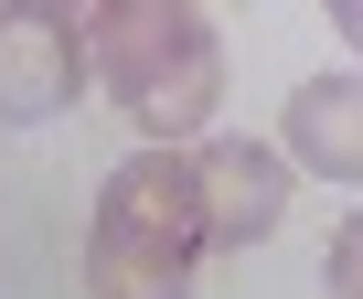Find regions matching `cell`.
Wrapping results in <instances>:
<instances>
[{
    "label": "cell",
    "mask_w": 363,
    "mask_h": 299,
    "mask_svg": "<svg viewBox=\"0 0 363 299\" xmlns=\"http://www.w3.org/2000/svg\"><path fill=\"white\" fill-rule=\"evenodd\" d=\"M331 22H342V43L363 54V0H342V11H331Z\"/></svg>",
    "instance_id": "cell-8"
},
{
    "label": "cell",
    "mask_w": 363,
    "mask_h": 299,
    "mask_svg": "<svg viewBox=\"0 0 363 299\" xmlns=\"http://www.w3.org/2000/svg\"><path fill=\"white\" fill-rule=\"evenodd\" d=\"M203 33V11H182V0H107V11H86V75L118 86V107Z\"/></svg>",
    "instance_id": "cell-4"
},
{
    "label": "cell",
    "mask_w": 363,
    "mask_h": 299,
    "mask_svg": "<svg viewBox=\"0 0 363 299\" xmlns=\"http://www.w3.org/2000/svg\"><path fill=\"white\" fill-rule=\"evenodd\" d=\"M86 96V22L54 0H11L0 11V128H43Z\"/></svg>",
    "instance_id": "cell-2"
},
{
    "label": "cell",
    "mask_w": 363,
    "mask_h": 299,
    "mask_svg": "<svg viewBox=\"0 0 363 299\" xmlns=\"http://www.w3.org/2000/svg\"><path fill=\"white\" fill-rule=\"evenodd\" d=\"M331 299H363V214H342L331 235Z\"/></svg>",
    "instance_id": "cell-7"
},
{
    "label": "cell",
    "mask_w": 363,
    "mask_h": 299,
    "mask_svg": "<svg viewBox=\"0 0 363 299\" xmlns=\"http://www.w3.org/2000/svg\"><path fill=\"white\" fill-rule=\"evenodd\" d=\"M278 161L320 182H363V75H310L278 118Z\"/></svg>",
    "instance_id": "cell-5"
},
{
    "label": "cell",
    "mask_w": 363,
    "mask_h": 299,
    "mask_svg": "<svg viewBox=\"0 0 363 299\" xmlns=\"http://www.w3.org/2000/svg\"><path fill=\"white\" fill-rule=\"evenodd\" d=\"M214 96H225V43H214V22H203L193 43H182V54L128 96V118L150 128V150H171V139H193V128L214 118Z\"/></svg>",
    "instance_id": "cell-6"
},
{
    "label": "cell",
    "mask_w": 363,
    "mask_h": 299,
    "mask_svg": "<svg viewBox=\"0 0 363 299\" xmlns=\"http://www.w3.org/2000/svg\"><path fill=\"white\" fill-rule=\"evenodd\" d=\"M203 278V214H193V150H128L96 193L86 288L96 299H193Z\"/></svg>",
    "instance_id": "cell-1"
},
{
    "label": "cell",
    "mask_w": 363,
    "mask_h": 299,
    "mask_svg": "<svg viewBox=\"0 0 363 299\" xmlns=\"http://www.w3.org/2000/svg\"><path fill=\"white\" fill-rule=\"evenodd\" d=\"M193 214H203V256H235V246L278 235L289 161H278L267 139H203L193 150Z\"/></svg>",
    "instance_id": "cell-3"
}]
</instances>
